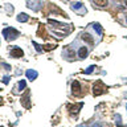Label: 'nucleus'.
I'll return each instance as SVG.
<instances>
[{"instance_id": "obj_1", "label": "nucleus", "mask_w": 127, "mask_h": 127, "mask_svg": "<svg viewBox=\"0 0 127 127\" xmlns=\"http://www.w3.org/2000/svg\"><path fill=\"white\" fill-rule=\"evenodd\" d=\"M19 34H20V32L15 28H4L3 29V36H4L8 41H13L15 38L19 37Z\"/></svg>"}, {"instance_id": "obj_2", "label": "nucleus", "mask_w": 127, "mask_h": 127, "mask_svg": "<svg viewBox=\"0 0 127 127\" xmlns=\"http://www.w3.org/2000/svg\"><path fill=\"white\" fill-rule=\"evenodd\" d=\"M72 93L74 97H78V95L81 94V85L78 81H73L72 83Z\"/></svg>"}, {"instance_id": "obj_3", "label": "nucleus", "mask_w": 127, "mask_h": 127, "mask_svg": "<svg viewBox=\"0 0 127 127\" xmlns=\"http://www.w3.org/2000/svg\"><path fill=\"white\" fill-rule=\"evenodd\" d=\"M11 56L15 57V58H19V57H23V56H24V52H23L21 48L13 47L12 49H11Z\"/></svg>"}, {"instance_id": "obj_4", "label": "nucleus", "mask_w": 127, "mask_h": 127, "mask_svg": "<svg viewBox=\"0 0 127 127\" xmlns=\"http://www.w3.org/2000/svg\"><path fill=\"white\" fill-rule=\"evenodd\" d=\"M93 93H94V95H101V94L103 93V85H102V82L94 83V86H93Z\"/></svg>"}, {"instance_id": "obj_5", "label": "nucleus", "mask_w": 127, "mask_h": 127, "mask_svg": "<svg viewBox=\"0 0 127 127\" xmlns=\"http://www.w3.org/2000/svg\"><path fill=\"white\" fill-rule=\"evenodd\" d=\"M82 106H83V103L81 102V103H77V105H73L69 107V110H70V114L72 115H77L81 111V109H82Z\"/></svg>"}, {"instance_id": "obj_6", "label": "nucleus", "mask_w": 127, "mask_h": 127, "mask_svg": "<svg viewBox=\"0 0 127 127\" xmlns=\"http://www.w3.org/2000/svg\"><path fill=\"white\" fill-rule=\"evenodd\" d=\"M25 76H26V78L30 79V81H34L37 78V76H38V73L36 70H33V69H28V70L25 72Z\"/></svg>"}, {"instance_id": "obj_7", "label": "nucleus", "mask_w": 127, "mask_h": 127, "mask_svg": "<svg viewBox=\"0 0 127 127\" xmlns=\"http://www.w3.org/2000/svg\"><path fill=\"white\" fill-rule=\"evenodd\" d=\"M81 38H82L85 42H87V44H94V38H93V36H91L90 33H87V32H83L82 34H81Z\"/></svg>"}, {"instance_id": "obj_8", "label": "nucleus", "mask_w": 127, "mask_h": 127, "mask_svg": "<svg viewBox=\"0 0 127 127\" xmlns=\"http://www.w3.org/2000/svg\"><path fill=\"white\" fill-rule=\"evenodd\" d=\"M87 54H89V49H87L86 47H82V48H79V51H78V57L79 58H86Z\"/></svg>"}, {"instance_id": "obj_9", "label": "nucleus", "mask_w": 127, "mask_h": 127, "mask_svg": "<svg viewBox=\"0 0 127 127\" xmlns=\"http://www.w3.org/2000/svg\"><path fill=\"white\" fill-rule=\"evenodd\" d=\"M29 20V16L26 13H20V15H17V21L19 23H26Z\"/></svg>"}, {"instance_id": "obj_10", "label": "nucleus", "mask_w": 127, "mask_h": 127, "mask_svg": "<svg viewBox=\"0 0 127 127\" xmlns=\"http://www.w3.org/2000/svg\"><path fill=\"white\" fill-rule=\"evenodd\" d=\"M94 4L98 5V7H106L109 4V1H107V0H94Z\"/></svg>"}, {"instance_id": "obj_11", "label": "nucleus", "mask_w": 127, "mask_h": 127, "mask_svg": "<svg viewBox=\"0 0 127 127\" xmlns=\"http://www.w3.org/2000/svg\"><path fill=\"white\" fill-rule=\"evenodd\" d=\"M25 86H26V81L25 79H21V81H19V83H17V87H19V90L23 91L25 89Z\"/></svg>"}, {"instance_id": "obj_12", "label": "nucleus", "mask_w": 127, "mask_h": 127, "mask_svg": "<svg viewBox=\"0 0 127 127\" xmlns=\"http://www.w3.org/2000/svg\"><path fill=\"white\" fill-rule=\"evenodd\" d=\"M93 28H94L95 30H97V33H98V34H102V32H103V29H102V26L99 25L98 23H94V24H93Z\"/></svg>"}, {"instance_id": "obj_13", "label": "nucleus", "mask_w": 127, "mask_h": 127, "mask_svg": "<svg viewBox=\"0 0 127 127\" xmlns=\"http://www.w3.org/2000/svg\"><path fill=\"white\" fill-rule=\"evenodd\" d=\"M72 8L74 9V11H77V9H82L83 8V4L81 1H78V3H74V4L72 5Z\"/></svg>"}, {"instance_id": "obj_14", "label": "nucleus", "mask_w": 127, "mask_h": 127, "mask_svg": "<svg viewBox=\"0 0 127 127\" xmlns=\"http://www.w3.org/2000/svg\"><path fill=\"white\" fill-rule=\"evenodd\" d=\"M32 44H33L34 49H36V51H37V53H41V52H42V47H40V45H38L36 41H32Z\"/></svg>"}, {"instance_id": "obj_15", "label": "nucleus", "mask_w": 127, "mask_h": 127, "mask_svg": "<svg viewBox=\"0 0 127 127\" xmlns=\"http://www.w3.org/2000/svg\"><path fill=\"white\" fill-rule=\"evenodd\" d=\"M23 102L25 103V107H26V109H28V107H30V105H29V94L25 95V98L23 99Z\"/></svg>"}, {"instance_id": "obj_16", "label": "nucleus", "mask_w": 127, "mask_h": 127, "mask_svg": "<svg viewBox=\"0 0 127 127\" xmlns=\"http://www.w3.org/2000/svg\"><path fill=\"white\" fill-rule=\"evenodd\" d=\"M94 69H95V66H94V65H91V66H89L86 70H85V74H90V73H93Z\"/></svg>"}, {"instance_id": "obj_17", "label": "nucleus", "mask_w": 127, "mask_h": 127, "mask_svg": "<svg viewBox=\"0 0 127 127\" xmlns=\"http://www.w3.org/2000/svg\"><path fill=\"white\" fill-rule=\"evenodd\" d=\"M115 122L118 123V126H122V119H121V115H115Z\"/></svg>"}, {"instance_id": "obj_18", "label": "nucleus", "mask_w": 127, "mask_h": 127, "mask_svg": "<svg viewBox=\"0 0 127 127\" xmlns=\"http://www.w3.org/2000/svg\"><path fill=\"white\" fill-rule=\"evenodd\" d=\"M53 48H56V45H47V47H45L47 51H51V49H53Z\"/></svg>"}, {"instance_id": "obj_19", "label": "nucleus", "mask_w": 127, "mask_h": 127, "mask_svg": "<svg viewBox=\"0 0 127 127\" xmlns=\"http://www.w3.org/2000/svg\"><path fill=\"white\" fill-rule=\"evenodd\" d=\"M3 66H4V68L7 69V70H11V68L8 66V65H5V64H3Z\"/></svg>"}, {"instance_id": "obj_20", "label": "nucleus", "mask_w": 127, "mask_h": 127, "mask_svg": "<svg viewBox=\"0 0 127 127\" xmlns=\"http://www.w3.org/2000/svg\"><path fill=\"white\" fill-rule=\"evenodd\" d=\"M8 81H9V78H8V77H4V83H7Z\"/></svg>"}, {"instance_id": "obj_21", "label": "nucleus", "mask_w": 127, "mask_h": 127, "mask_svg": "<svg viewBox=\"0 0 127 127\" xmlns=\"http://www.w3.org/2000/svg\"><path fill=\"white\" fill-rule=\"evenodd\" d=\"M93 127H99V126H98V125H94V126H93Z\"/></svg>"}, {"instance_id": "obj_22", "label": "nucleus", "mask_w": 127, "mask_h": 127, "mask_svg": "<svg viewBox=\"0 0 127 127\" xmlns=\"http://www.w3.org/2000/svg\"><path fill=\"white\" fill-rule=\"evenodd\" d=\"M125 3H126V5H127V0H125Z\"/></svg>"}, {"instance_id": "obj_23", "label": "nucleus", "mask_w": 127, "mask_h": 127, "mask_svg": "<svg viewBox=\"0 0 127 127\" xmlns=\"http://www.w3.org/2000/svg\"><path fill=\"white\" fill-rule=\"evenodd\" d=\"M126 109H127V105H126Z\"/></svg>"}, {"instance_id": "obj_24", "label": "nucleus", "mask_w": 127, "mask_h": 127, "mask_svg": "<svg viewBox=\"0 0 127 127\" xmlns=\"http://www.w3.org/2000/svg\"><path fill=\"white\" fill-rule=\"evenodd\" d=\"M126 21H127V17H126Z\"/></svg>"}]
</instances>
